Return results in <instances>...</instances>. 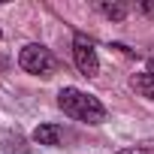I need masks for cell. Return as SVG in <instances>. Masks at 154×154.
<instances>
[{"instance_id": "cell-1", "label": "cell", "mask_w": 154, "mask_h": 154, "mask_svg": "<svg viewBox=\"0 0 154 154\" xmlns=\"http://www.w3.org/2000/svg\"><path fill=\"white\" fill-rule=\"evenodd\" d=\"M57 106L63 109V115H69L75 121H85V124H103L106 121V106L79 88H63L57 94Z\"/></svg>"}, {"instance_id": "cell-2", "label": "cell", "mask_w": 154, "mask_h": 154, "mask_svg": "<svg viewBox=\"0 0 154 154\" xmlns=\"http://www.w3.org/2000/svg\"><path fill=\"white\" fill-rule=\"evenodd\" d=\"M18 66H21L24 72H30V75H51V72L57 69V60H54V54H51L45 45L30 42V45L21 48V54H18Z\"/></svg>"}, {"instance_id": "cell-3", "label": "cell", "mask_w": 154, "mask_h": 154, "mask_svg": "<svg viewBox=\"0 0 154 154\" xmlns=\"http://www.w3.org/2000/svg\"><path fill=\"white\" fill-rule=\"evenodd\" d=\"M72 57H75V66H79V72H82V75H88V79L100 72L97 51H94V45H91L82 33H75V39H72Z\"/></svg>"}, {"instance_id": "cell-4", "label": "cell", "mask_w": 154, "mask_h": 154, "mask_svg": "<svg viewBox=\"0 0 154 154\" xmlns=\"http://www.w3.org/2000/svg\"><path fill=\"white\" fill-rule=\"evenodd\" d=\"M130 88L139 91L142 97L154 100V60H148V69H145V72H139V75L130 79Z\"/></svg>"}, {"instance_id": "cell-5", "label": "cell", "mask_w": 154, "mask_h": 154, "mask_svg": "<svg viewBox=\"0 0 154 154\" xmlns=\"http://www.w3.org/2000/svg\"><path fill=\"white\" fill-rule=\"evenodd\" d=\"M33 142H39V145H60L63 142V130L54 127V124H39L33 130Z\"/></svg>"}, {"instance_id": "cell-6", "label": "cell", "mask_w": 154, "mask_h": 154, "mask_svg": "<svg viewBox=\"0 0 154 154\" xmlns=\"http://www.w3.org/2000/svg\"><path fill=\"white\" fill-rule=\"evenodd\" d=\"M97 9H100L106 18H112V21H121V18L127 15V3H97Z\"/></svg>"}, {"instance_id": "cell-7", "label": "cell", "mask_w": 154, "mask_h": 154, "mask_svg": "<svg viewBox=\"0 0 154 154\" xmlns=\"http://www.w3.org/2000/svg\"><path fill=\"white\" fill-rule=\"evenodd\" d=\"M118 154H154V148H148V145H133V148H124V151H118Z\"/></svg>"}, {"instance_id": "cell-8", "label": "cell", "mask_w": 154, "mask_h": 154, "mask_svg": "<svg viewBox=\"0 0 154 154\" xmlns=\"http://www.w3.org/2000/svg\"><path fill=\"white\" fill-rule=\"evenodd\" d=\"M139 9H142V12H145L148 18H154V3H151V0H145V3H142Z\"/></svg>"}, {"instance_id": "cell-9", "label": "cell", "mask_w": 154, "mask_h": 154, "mask_svg": "<svg viewBox=\"0 0 154 154\" xmlns=\"http://www.w3.org/2000/svg\"><path fill=\"white\" fill-rule=\"evenodd\" d=\"M0 36H3V33H0Z\"/></svg>"}]
</instances>
